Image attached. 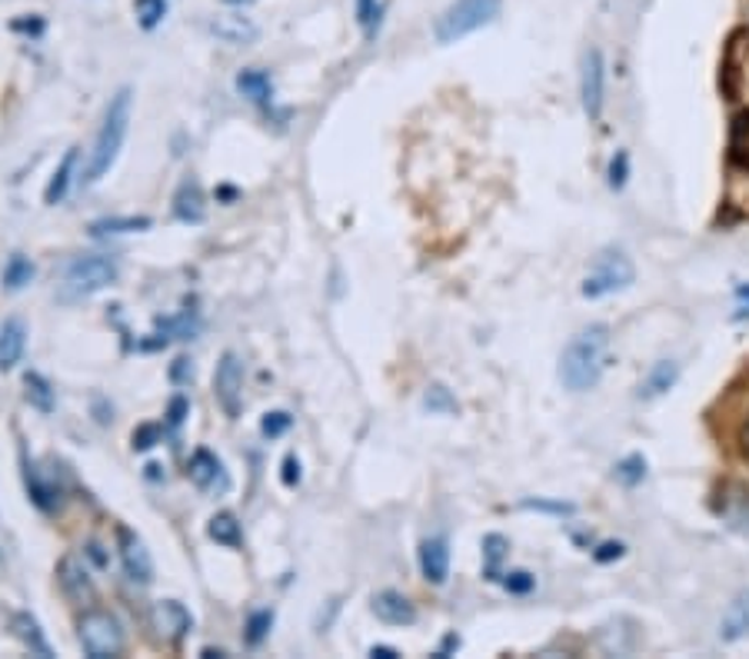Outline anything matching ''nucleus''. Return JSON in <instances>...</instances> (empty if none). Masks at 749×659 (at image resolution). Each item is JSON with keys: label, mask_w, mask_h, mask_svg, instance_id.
<instances>
[{"label": "nucleus", "mask_w": 749, "mask_h": 659, "mask_svg": "<svg viewBox=\"0 0 749 659\" xmlns=\"http://www.w3.org/2000/svg\"><path fill=\"white\" fill-rule=\"evenodd\" d=\"M270 630H274V610H257V613H250V616H247V630H243L247 646H260V643L270 636Z\"/></svg>", "instance_id": "7c9ffc66"}, {"label": "nucleus", "mask_w": 749, "mask_h": 659, "mask_svg": "<svg viewBox=\"0 0 749 659\" xmlns=\"http://www.w3.org/2000/svg\"><path fill=\"white\" fill-rule=\"evenodd\" d=\"M300 477H304V474H300V459L290 453V456L284 459V487H297Z\"/></svg>", "instance_id": "a19ab883"}, {"label": "nucleus", "mask_w": 749, "mask_h": 659, "mask_svg": "<svg viewBox=\"0 0 749 659\" xmlns=\"http://www.w3.org/2000/svg\"><path fill=\"white\" fill-rule=\"evenodd\" d=\"M633 280H637V267H633L630 253L620 250V247H606V250L593 260L590 274L583 277L580 293H583L586 300H603V297H613V293H620V290L633 287Z\"/></svg>", "instance_id": "7ed1b4c3"}, {"label": "nucleus", "mask_w": 749, "mask_h": 659, "mask_svg": "<svg viewBox=\"0 0 749 659\" xmlns=\"http://www.w3.org/2000/svg\"><path fill=\"white\" fill-rule=\"evenodd\" d=\"M370 656H373V659H396L400 652H396L393 646H373V649H370Z\"/></svg>", "instance_id": "09e8293b"}, {"label": "nucleus", "mask_w": 749, "mask_h": 659, "mask_svg": "<svg viewBox=\"0 0 749 659\" xmlns=\"http://www.w3.org/2000/svg\"><path fill=\"white\" fill-rule=\"evenodd\" d=\"M183 414H187V400L177 397V400L170 404V410H167V423H170V427H180V423H183Z\"/></svg>", "instance_id": "a18cd8bd"}, {"label": "nucleus", "mask_w": 749, "mask_h": 659, "mask_svg": "<svg viewBox=\"0 0 749 659\" xmlns=\"http://www.w3.org/2000/svg\"><path fill=\"white\" fill-rule=\"evenodd\" d=\"M174 217L180 224H203L207 220V196H203V187L197 180H183L174 193Z\"/></svg>", "instance_id": "dca6fc26"}, {"label": "nucleus", "mask_w": 749, "mask_h": 659, "mask_svg": "<svg viewBox=\"0 0 749 659\" xmlns=\"http://www.w3.org/2000/svg\"><path fill=\"white\" fill-rule=\"evenodd\" d=\"M151 217H104L91 224V237H110V233H141L151 230Z\"/></svg>", "instance_id": "bb28decb"}, {"label": "nucleus", "mask_w": 749, "mask_h": 659, "mask_svg": "<svg viewBox=\"0 0 749 659\" xmlns=\"http://www.w3.org/2000/svg\"><path fill=\"white\" fill-rule=\"evenodd\" d=\"M453 649H460V636H456V633H450V636L443 639V646L437 649V656H450Z\"/></svg>", "instance_id": "de8ad7c7"}, {"label": "nucleus", "mask_w": 749, "mask_h": 659, "mask_svg": "<svg viewBox=\"0 0 749 659\" xmlns=\"http://www.w3.org/2000/svg\"><path fill=\"white\" fill-rule=\"evenodd\" d=\"M373 616L387 626H414L417 623V607L396 589H380L373 597Z\"/></svg>", "instance_id": "2eb2a0df"}, {"label": "nucleus", "mask_w": 749, "mask_h": 659, "mask_svg": "<svg viewBox=\"0 0 749 659\" xmlns=\"http://www.w3.org/2000/svg\"><path fill=\"white\" fill-rule=\"evenodd\" d=\"M609 326L603 323H593L586 330H580V334L567 344L563 357H560V383L570 390V393H586L593 390L606 367H609Z\"/></svg>", "instance_id": "f257e3e1"}, {"label": "nucleus", "mask_w": 749, "mask_h": 659, "mask_svg": "<svg viewBox=\"0 0 749 659\" xmlns=\"http://www.w3.org/2000/svg\"><path fill=\"white\" fill-rule=\"evenodd\" d=\"M170 380H174V383H187V380H193V367H190V360H183V357H180V360L174 363V370H170Z\"/></svg>", "instance_id": "c03bdc74"}, {"label": "nucleus", "mask_w": 749, "mask_h": 659, "mask_svg": "<svg viewBox=\"0 0 749 659\" xmlns=\"http://www.w3.org/2000/svg\"><path fill=\"white\" fill-rule=\"evenodd\" d=\"M623 553H627L623 543H603L593 556H596V563H613V560H620Z\"/></svg>", "instance_id": "79ce46f5"}, {"label": "nucleus", "mask_w": 749, "mask_h": 659, "mask_svg": "<svg viewBox=\"0 0 749 659\" xmlns=\"http://www.w3.org/2000/svg\"><path fill=\"white\" fill-rule=\"evenodd\" d=\"M133 11H138V24L144 31H154L167 17V0H138Z\"/></svg>", "instance_id": "2f4dec72"}, {"label": "nucleus", "mask_w": 749, "mask_h": 659, "mask_svg": "<svg viewBox=\"0 0 749 659\" xmlns=\"http://www.w3.org/2000/svg\"><path fill=\"white\" fill-rule=\"evenodd\" d=\"M237 94L257 107H270L274 104V81H270V74L260 68H247L237 74Z\"/></svg>", "instance_id": "aec40b11"}, {"label": "nucleus", "mask_w": 749, "mask_h": 659, "mask_svg": "<svg viewBox=\"0 0 749 659\" xmlns=\"http://www.w3.org/2000/svg\"><path fill=\"white\" fill-rule=\"evenodd\" d=\"M74 167H78V151H67V154H63V160H60V167L54 170V177H50L47 190H44V201H47L50 207H57V204L63 201V196H67V190H71Z\"/></svg>", "instance_id": "393cba45"}, {"label": "nucleus", "mask_w": 749, "mask_h": 659, "mask_svg": "<svg viewBox=\"0 0 749 659\" xmlns=\"http://www.w3.org/2000/svg\"><path fill=\"white\" fill-rule=\"evenodd\" d=\"M24 480H27V493H31V500H34L37 510L60 513V506H63V487H60V480H57L54 470H47V467L34 464V459H27V464H24Z\"/></svg>", "instance_id": "f8f14e48"}, {"label": "nucleus", "mask_w": 749, "mask_h": 659, "mask_svg": "<svg viewBox=\"0 0 749 659\" xmlns=\"http://www.w3.org/2000/svg\"><path fill=\"white\" fill-rule=\"evenodd\" d=\"M211 31L227 44H250L257 37V27L247 17H221V21H214Z\"/></svg>", "instance_id": "cd10ccee"}, {"label": "nucleus", "mask_w": 749, "mask_h": 659, "mask_svg": "<svg viewBox=\"0 0 749 659\" xmlns=\"http://www.w3.org/2000/svg\"><path fill=\"white\" fill-rule=\"evenodd\" d=\"M417 556H420V573H424V579L433 583V586H443L447 576H450V547H447V540H443V537L424 540Z\"/></svg>", "instance_id": "f3484780"}, {"label": "nucleus", "mask_w": 749, "mask_h": 659, "mask_svg": "<svg viewBox=\"0 0 749 659\" xmlns=\"http://www.w3.org/2000/svg\"><path fill=\"white\" fill-rule=\"evenodd\" d=\"M227 8H247V4H253V0H224Z\"/></svg>", "instance_id": "3c124183"}, {"label": "nucleus", "mask_w": 749, "mask_h": 659, "mask_svg": "<svg viewBox=\"0 0 749 659\" xmlns=\"http://www.w3.org/2000/svg\"><path fill=\"white\" fill-rule=\"evenodd\" d=\"M530 510H550V513H573V506L567 503H526Z\"/></svg>", "instance_id": "49530a36"}, {"label": "nucleus", "mask_w": 749, "mask_h": 659, "mask_svg": "<svg viewBox=\"0 0 749 659\" xmlns=\"http://www.w3.org/2000/svg\"><path fill=\"white\" fill-rule=\"evenodd\" d=\"M27 347V330L21 320H8L0 326V370H14Z\"/></svg>", "instance_id": "412c9836"}, {"label": "nucleus", "mask_w": 749, "mask_h": 659, "mask_svg": "<svg viewBox=\"0 0 749 659\" xmlns=\"http://www.w3.org/2000/svg\"><path fill=\"white\" fill-rule=\"evenodd\" d=\"M200 656H207V659H221V656H227L224 649H214V646H207V649H203Z\"/></svg>", "instance_id": "8fccbe9b"}, {"label": "nucleus", "mask_w": 749, "mask_h": 659, "mask_svg": "<svg viewBox=\"0 0 749 659\" xmlns=\"http://www.w3.org/2000/svg\"><path fill=\"white\" fill-rule=\"evenodd\" d=\"M427 410H433V414H453L456 410V400L450 397V390L447 386H430V393H427Z\"/></svg>", "instance_id": "4c0bfd02"}, {"label": "nucleus", "mask_w": 749, "mask_h": 659, "mask_svg": "<svg viewBox=\"0 0 749 659\" xmlns=\"http://www.w3.org/2000/svg\"><path fill=\"white\" fill-rule=\"evenodd\" d=\"M726 160L733 170L749 173V107L733 113L729 120V137H726Z\"/></svg>", "instance_id": "a211bd4d"}, {"label": "nucleus", "mask_w": 749, "mask_h": 659, "mask_svg": "<svg viewBox=\"0 0 749 659\" xmlns=\"http://www.w3.org/2000/svg\"><path fill=\"white\" fill-rule=\"evenodd\" d=\"M500 8H503V0H453L437 21V40L456 44V40L476 34L480 27L494 24Z\"/></svg>", "instance_id": "20e7f679"}, {"label": "nucleus", "mask_w": 749, "mask_h": 659, "mask_svg": "<svg viewBox=\"0 0 749 659\" xmlns=\"http://www.w3.org/2000/svg\"><path fill=\"white\" fill-rule=\"evenodd\" d=\"M580 100L586 117L596 123L603 117V104H606V60L599 47L583 50V63H580Z\"/></svg>", "instance_id": "6e6552de"}, {"label": "nucleus", "mask_w": 749, "mask_h": 659, "mask_svg": "<svg viewBox=\"0 0 749 659\" xmlns=\"http://www.w3.org/2000/svg\"><path fill=\"white\" fill-rule=\"evenodd\" d=\"M207 534H211V540H214V543H221V547H230V550L243 547V530H240V519H237L230 510H224V513H217V516L211 519Z\"/></svg>", "instance_id": "a878e982"}, {"label": "nucleus", "mask_w": 749, "mask_h": 659, "mask_svg": "<svg viewBox=\"0 0 749 659\" xmlns=\"http://www.w3.org/2000/svg\"><path fill=\"white\" fill-rule=\"evenodd\" d=\"M739 40H742V31H736L726 44V53H723V63H720V91L736 100L739 97V87H742V74H739V60H736V50H739Z\"/></svg>", "instance_id": "5701e85b"}, {"label": "nucleus", "mask_w": 749, "mask_h": 659, "mask_svg": "<svg viewBox=\"0 0 749 659\" xmlns=\"http://www.w3.org/2000/svg\"><path fill=\"white\" fill-rule=\"evenodd\" d=\"M151 626L164 643H180L193 630V616L180 600H157L151 610Z\"/></svg>", "instance_id": "ddd939ff"}, {"label": "nucleus", "mask_w": 749, "mask_h": 659, "mask_svg": "<svg viewBox=\"0 0 749 659\" xmlns=\"http://www.w3.org/2000/svg\"><path fill=\"white\" fill-rule=\"evenodd\" d=\"M214 397L224 407V414L230 420L240 417L243 407V363L237 360V354H224L217 370H214Z\"/></svg>", "instance_id": "9d476101"}, {"label": "nucleus", "mask_w": 749, "mask_h": 659, "mask_svg": "<svg viewBox=\"0 0 749 659\" xmlns=\"http://www.w3.org/2000/svg\"><path fill=\"white\" fill-rule=\"evenodd\" d=\"M617 477H620L627 487H637V483H643V477H646V459H643L640 453L627 456L623 464L617 467Z\"/></svg>", "instance_id": "f704fd0d"}, {"label": "nucleus", "mask_w": 749, "mask_h": 659, "mask_svg": "<svg viewBox=\"0 0 749 659\" xmlns=\"http://www.w3.org/2000/svg\"><path fill=\"white\" fill-rule=\"evenodd\" d=\"M533 586H536V579H533V573H526V570L503 573V589L513 592V597H526V592H530Z\"/></svg>", "instance_id": "e433bc0d"}, {"label": "nucleus", "mask_w": 749, "mask_h": 659, "mask_svg": "<svg viewBox=\"0 0 749 659\" xmlns=\"http://www.w3.org/2000/svg\"><path fill=\"white\" fill-rule=\"evenodd\" d=\"M11 630H14V636H17V639H21L31 652H37V656H44V659H50V656H54V649H50V643H47V636H44L40 623H37L31 613H14Z\"/></svg>", "instance_id": "b1692460"}, {"label": "nucleus", "mask_w": 749, "mask_h": 659, "mask_svg": "<svg viewBox=\"0 0 749 659\" xmlns=\"http://www.w3.org/2000/svg\"><path fill=\"white\" fill-rule=\"evenodd\" d=\"M34 280V263L24 253H14L4 267V287L8 290H24Z\"/></svg>", "instance_id": "c85d7f7f"}, {"label": "nucleus", "mask_w": 749, "mask_h": 659, "mask_svg": "<svg viewBox=\"0 0 749 659\" xmlns=\"http://www.w3.org/2000/svg\"><path fill=\"white\" fill-rule=\"evenodd\" d=\"M24 386H27V400H31L40 414H50V410H54V386H50L40 373H27V376H24Z\"/></svg>", "instance_id": "c756f323"}, {"label": "nucleus", "mask_w": 749, "mask_h": 659, "mask_svg": "<svg viewBox=\"0 0 749 659\" xmlns=\"http://www.w3.org/2000/svg\"><path fill=\"white\" fill-rule=\"evenodd\" d=\"M78 639L91 659H117V656H123V646H127L120 620L107 610H87L78 620Z\"/></svg>", "instance_id": "423d86ee"}, {"label": "nucleus", "mask_w": 749, "mask_h": 659, "mask_svg": "<svg viewBox=\"0 0 749 659\" xmlns=\"http://www.w3.org/2000/svg\"><path fill=\"white\" fill-rule=\"evenodd\" d=\"M713 513L729 526L733 534L749 537V483L723 480L713 493Z\"/></svg>", "instance_id": "0eeeda50"}, {"label": "nucleus", "mask_w": 749, "mask_h": 659, "mask_svg": "<svg viewBox=\"0 0 749 659\" xmlns=\"http://www.w3.org/2000/svg\"><path fill=\"white\" fill-rule=\"evenodd\" d=\"M130 104H133V97L127 87L110 97L104 120H100V130H97L94 151H91V160H87V170H84V183H97L117 164L120 147L127 141V130H130Z\"/></svg>", "instance_id": "f03ea898"}, {"label": "nucleus", "mask_w": 749, "mask_h": 659, "mask_svg": "<svg viewBox=\"0 0 749 659\" xmlns=\"http://www.w3.org/2000/svg\"><path fill=\"white\" fill-rule=\"evenodd\" d=\"M736 450H739V456L749 464V417H746V420L739 423V430H736Z\"/></svg>", "instance_id": "37998d69"}, {"label": "nucleus", "mask_w": 749, "mask_h": 659, "mask_svg": "<svg viewBox=\"0 0 749 659\" xmlns=\"http://www.w3.org/2000/svg\"><path fill=\"white\" fill-rule=\"evenodd\" d=\"M630 180V154L627 151H617L609 160V187L613 190H623Z\"/></svg>", "instance_id": "c9c22d12"}, {"label": "nucleus", "mask_w": 749, "mask_h": 659, "mask_svg": "<svg viewBox=\"0 0 749 659\" xmlns=\"http://www.w3.org/2000/svg\"><path fill=\"white\" fill-rule=\"evenodd\" d=\"M57 579H60V589L71 597L74 603H94L97 597V589L87 576V566L74 556V553H67L60 563H57Z\"/></svg>", "instance_id": "4468645a"}, {"label": "nucleus", "mask_w": 749, "mask_h": 659, "mask_svg": "<svg viewBox=\"0 0 749 659\" xmlns=\"http://www.w3.org/2000/svg\"><path fill=\"white\" fill-rule=\"evenodd\" d=\"M117 260L107 253H84L63 274V300H87L117 280Z\"/></svg>", "instance_id": "39448f33"}, {"label": "nucleus", "mask_w": 749, "mask_h": 659, "mask_svg": "<svg viewBox=\"0 0 749 659\" xmlns=\"http://www.w3.org/2000/svg\"><path fill=\"white\" fill-rule=\"evenodd\" d=\"M507 547H510V543H507L503 537H497V534H490V537L484 540V553H487V576H490V579H500V573H497V570H500V560L507 556Z\"/></svg>", "instance_id": "473e14b6"}, {"label": "nucleus", "mask_w": 749, "mask_h": 659, "mask_svg": "<svg viewBox=\"0 0 749 659\" xmlns=\"http://www.w3.org/2000/svg\"><path fill=\"white\" fill-rule=\"evenodd\" d=\"M676 380H679V363L659 360V363L643 376V383H640V397H643V400H656V397H663L666 390L676 386Z\"/></svg>", "instance_id": "4be33fe9"}, {"label": "nucleus", "mask_w": 749, "mask_h": 659, "mask_svg": "<svg viewBox=\"0 0 749 659\" xmlns=\"http://www.w3.org/2000/svg\"><path fill=\"white\" fill-rule=\"evenodd\" d=\"M746 636H749V589L736 592L726 607V613H723V623H720L723 643H739Z\"/></svg>", "instance_id": "6ab92c4d"}, {"label": "nucleus", "mask_w": 749, "mask_h": 659, "mask_svg": "<svg viewBox=\"0 0 749 659\" xmlns=\"http://www.w3.org/2000/svg\"><path fill=\"white\" fill-rule=\"evenodd\" d=\"M290 427H294V417H290V414H284V410H274V414H266V417L260 420V433H263L266 440H277V436H284Z\"/></svg>", "instance_id": "72a5a7b5"}, {"label": "nucleus", "mask_w": 749, "mask_h": 659, "mask_svg": "<svg viewBox=\"0 0 749 659\" xmlns=\"http://www.w3.org/2000/svg\"><path fill=\"white\" fill-rule=\"evenodd\" d=\"M187 477L200 493H207V496H224L230 490V474L224 470L221 456L211 450H193L190 464H187Z\"/></svg>", "instance_id": "9b49d317"}, {"label": "nucleus", "mask_w": 749, "mask_h": 659, "mask_svg": "<svg viewBox=\"0 0 749 659\" xmlns=\"http://www.w3.org/2000/svg\"><path fill=\"white\" fill-rule=\"evenodd\" d=\"M357 21L367 27V34L377 31V24H380V4H377V0H357Z\"/></svg>", "instance_id": "ea45409f"}, {"label": "nucleus", "mask_w": 749, "mask_h": 659, "mask_svg": "<svg viewBox=\"0 0 749 659\" xmlns=\"http://www.w3.org/2000/svg\"><path fill=\"white\" fill-rule=\"evenodd\" d=\"M117 553L123 563V573L130 583L138 586H151L154 583V560L147 543L130 530V526H117Z\"/></svg>", "instance_id": "1a4fd4ad"}, {"label": "nucleus", "mask_w": 749, "mask_h": 659, "mask_svg": "<svg viewBox=\"0 0 749 659\" xmlns=\"http://www.w3.org/2000/svg\"><path fill=\"white\" fill-rule=\"evenodd\" d=\"M157 443H160V427L144 423L141 430H133V450H138V453H147V450L157 446Z\"/></svg>", "instance_id": "58836bf2"}]
</instances>
